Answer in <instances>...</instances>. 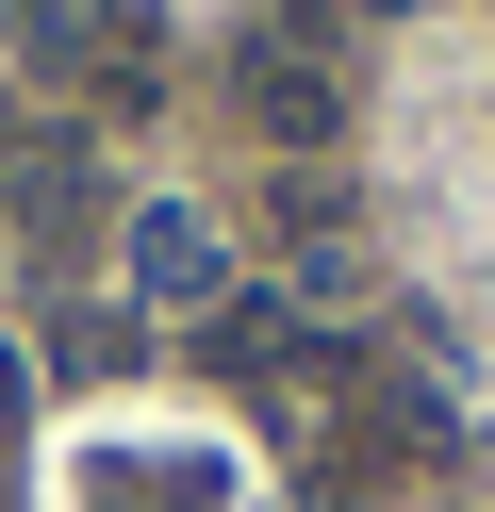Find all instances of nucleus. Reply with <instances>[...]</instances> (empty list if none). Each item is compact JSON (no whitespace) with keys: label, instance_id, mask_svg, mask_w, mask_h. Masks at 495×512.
Listing matches in <instances>:
<instances>
[{"label":"nucleus","instance_id":"nucleus-1","mask_svg":"<svg viewBox=\"0 0 495 512\" xmlns=\"http://www.w3.org/2000/svg\"><path fill=\"white\" fill-rule=\"evenodd\" d=\"M231 83H248V116H264L281 149H330V116H347V100H330V67L297 50V17H281V34H248V67H231Z\"/></svg>","mask_w":495,"mask_h":512},{"label":"nucleus","instance_id":"nucleus-2","mask_svg":"<svg viewBox=\"0 0 495 512\" xmlns=\"http://www.w3.org/2000/svg\"><path fill=\"white\" fill-rule=\"evenodd\" d=\"M132 281H149V298H215L231 265H215V232H198V215L165 199V215H132Z\"/></svg>","mask_w":495,"mask_h":512},{"label":"nucleus","instance_id":"nucleus-3","mask_svg":"<svg viewBox=\"0 0 495 512\" xmlns=\"http://www.w3.org/2000/svg\"><path fill=\"white\" fill-rule=\"evenodd\" d=\"M215 364H281V298H215Z\"/></svg>","mask_w":495,"mask_h":512},{"label":"nucleus","instance_id":"nucleus-4","mask_svg":"<svg viewBox=\"0 0 495 512\" xmlns=\"http://www.w3.org/2000/svg\"><path fill=\"white\" fill-rule=\"evenodd\" d=\"M17 397H33V364H17V347H0V430H17Z\"/></svg>","mask_w":495,"mask_h":512},{"label":"nucleus","instance_id":"nucleus-5","mask_svg":"<svg viewBox=\"0 0 495 512\" xmlns=\"http://www.w3.org/2000/svg\"><path fill=\"white\" fill-rule=\"evenodd\" d=\"M0 17H17V0H0Z\"/></svg>","mask_w":495,"mask_h":512}]
</instances>
